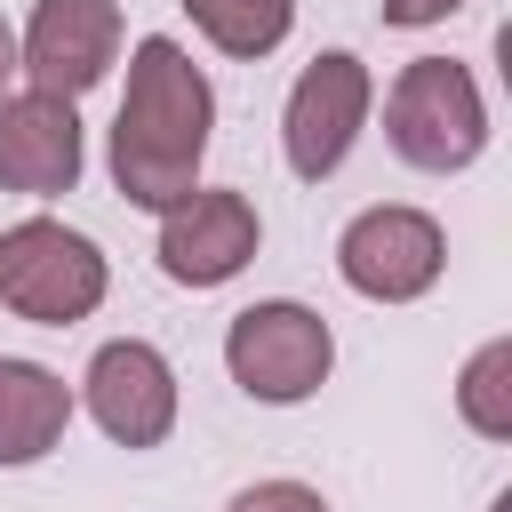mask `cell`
<instances>
[{
    "label": "cell",
    "mask_w": 512,
    "mask_h": 512,
    "mask_svg": "<svg viewBox=\"0 0 512 512\" xmlns=\"http://www.w3.org/2000/svg\"><path fill=\"white\" fill-rule=\"evenodd\" d=\"M208 144H216V80L192 64V48L176 32H144L128 48V88H120V112L104 128L112 192L128 208L160 216L200 184Z\"/></svg>",
    "instance_id": "1"
},
{
    "label": "cell",
    "mask_w": 512,
    "mask_h": 512,
    "mask_svg": "<svg viewBox=\"0 0 512 512\" xmlns=\"http://www.w3.org/2000/svg\"><path fill=\"white\" fill-rule=\"evenodd\" d=\"M488 96L456 56H408L384 88V144L416 176H464L488 152Z\"/></svg>",
    "instance_id": "2"
},
{
    "label": "cell",
    "mask_w": 512,
    "mask_h": 512,
    "mask_svg": "<svg viewBox=\"0 0 512 512\" xmlns=\"http://www.w3.org/2000/svg\"><path fill=\"white\" fill-rule=\"evenodd\" d=\"M224 376L256 408H304L336 376V328L296 296H256L224 320Z\"/></svg>",
    "instance_id": "3"
},
{
    "label": "cell",
    "mask_w": 512,
    "mask_h": 512,
    "mask_svg": "<svg viewBox=\"0 0 512 512\" xmlns=\"http://www.w3.org/2000/svg\"><path fill=\"white\" fill-rule=\"evenodd\" d=\"M376 120V72L352 48H320L280 96V160L296 184H328Z\"/></svg>",
    "instance_id": "4"
},
{
    "label": "cell",
    "mask_w": 512,
    "mask_h": 512,
    "mask_svg": "<svg viewBox=\"0 0 512 512\" xmlns=\"http://www.w3.org/2000/svg\"><path fill=\"white\" fill-rule=\"evenodd\" d=\"M336 280L360 304H424L448 280V232L416 200H368L336 232Z\"/></svg>",
    "instance_id": "5"
},
{
    "label": "cell",
    "mask_w": 512,
    "mask_h": 512,
    "mask_svg": "<svg viewBox=\"0 0 512 512\" xmlns=\"http://www.w3.org/2000/svg\"><path fill=\"white\" fill-rule=\"evenodd\" d=\"M72 400H80V416H88L112 448H128V456L168 448V432H176V416H184L176 360H168L152 336H104V344L88 352Z\"/></svg>",
    "instance_id": "6"
},
{
    "label": "cell",
    "mask_w": 512,
    "mask_h": 512,
    "mask_svg": "<svg viewBox=\"0 0 512 512\" xmlns=\"http://www.w3.org/2000/svg\"><path fill=\"white\" fill-rule=\"evenodd\" d=\"M264 248V216L248 192L232 184H192L176 208H160V232H152V256L176 288H232Z\"/></svg>",
    "instance_id": "7"
},
{
    "label": "cell",
    "mask_w": 512,
    "mask_h": 512,
    "mask_svg": "<svg viewBox=\"0 0 512 512\" xmlns=\"http://www.w3.org/2000/svg\"><path fill=\"white\" fill-rule=\"evenodd\" d=\"M120 48H128L120 0H32V16L16 24V80L80 104L88 88L112 80Z\"/></svg>",
    "instance_id": "8"
},
{
    "label": "cell",
    "mask_w": 512,
    "mask_h": 512,
    "mask_svg": "<svg viewBox=\"0 0 512 512\" xmlns=\"http://www.w3.org/2000/svg\"><path fill=\"white\" fill-rule=\"evenodd\" d=\"M104 296H112V256L88 232L40 216L32 224V248H24V264H16V280H8L0 304L16 320H32V328H80V320L104 312Z\"/></svg>",
    "instance_id": "9"
},
{
    "label": "cell",
    "mask_w": 512,
    "mask_h": 512,
    "mask_svg": "<svg viewBox=\"0 0 512 512\" xmlns=\"http://www.w3.org/2000/svg\"><path fill=\"white\" fill-rule=\"evenodd\" d=\"M80 168H88L80 104L48 88H8L0 96V192H24L48 208L80 184Z\"/></svg>",
    "instance_id": "10"
},
{
    "label": "cell",
    "mask_w": 512,
    "mask_h": 512,
    "mask_svg": "<svg viewBox=\"0 0 512 512\" xmlns=\"http://www.w3.org/2000/svg\"><path fill=\"white\" fill-rule=\"evenodd\" d=\"M72 416H80V400L48 360L0 352V472L48 464L64 448V432H72Z\"/></svg>",
    "instance_id": "11"
},
{
    "label": "cell",
    "mask_w": 512,
    "mask_h": 512,
    "mask_svg": "<svg viewBox=\"0 0 512 512\" xmlns=\"http://www.w3.org/2000/svg\"><path fill=\"white\" fill-rule=\"evenodd\" d=\"M192 32L232 56V64H264L288 32H296V0H184Z\"/></svg>",
    "instance_id": "12"
},
{
    "label": "cell",
    "mask_w": 512,
    "mask_h": 512,
    "mask_svg": "<svg viewBox=\"0 0 512 512\" xmlns=\"http://www.w3.org/2000/svg\"><path fill=\"white\" fill-rule=\"evenodd\" d=\"M448 392H456V416H464V432H480V440H512V336H488V344H472Z\"/></svg>",
    "instance_id": "13"
},
{
    "label": "cell",
    "mask_w": 512,
    "mask_h": 512,
    "mask_svg": "<svg viewBox=\"0 0 512 512\" xmlns=\"http://www.w3.org/2000/svg\"><path fill=\"white\" fill-rule=\"evenodd\" d=\"M224 512H328V496H320L312 480H288V472H272V480H248V488H232V496H224Z\"/></svg>",
    "instance_id": "14"
},
{
    "label": "cell",
    "mask_w": 512,
    "mask_h": 512,
    "mask_svg": "<svg viewBox=\"0 0 512 512\" xmlns=\"http://www.w3.org/2000/svg\"><path fill=\"white\" fill-rule=\"evenodd\" d=\"M456 8H472V0H376V16H384L392 32H432V24H448Z\"/></svg>",
    "instance_id": "15"
},
{
    "label": "cell",
    "mask_w": 512,
    "mask_h": 512,
    "mask_svg": "<svg viewBox=\"0 0 512 512\" xmlns=\"http://www.w3.org/2000/svg\"><path fill=\"white\" fill-rule=\"evenodd\" d=\"M32 224H40V216H16V224H0V296H8L16 264H24V248H32Z\"/></svg>",
    "instance_id": "16"
},
{
    "label": "cell",
    "mask_w": 512,
    "mask_h": 512,
    "mask_svg": "<svg viewBox=\"0 0 512 512\" xmlns=\"http://www.w3.org/2000/svg\"><path fill=\"white\" fill-rule=\"evenodd\" d=\"M8 88H16V24L0 16V96H8Z\"/></svg>",
    "instance_id": "17"
}]
</instances>
